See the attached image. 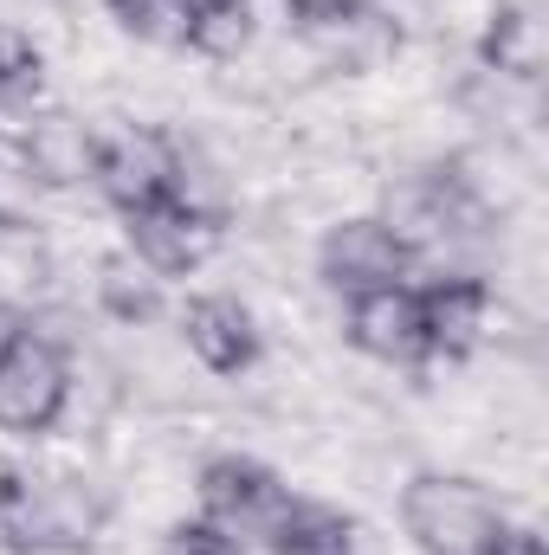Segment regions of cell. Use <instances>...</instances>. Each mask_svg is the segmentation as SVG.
<instances>
[{"label": "cell", "instance_id": "1", "mask_svg": "<svg viewBox=\"0 0 549 555\" xmlns=\"http://www.w3.org/2000/svg\"><path fill=\"white\" fill-rule=\"evenodd\" d=\"M104 498L72 472H0V537L20 555H78L104 537Z\"/></svg>", "mask_w": 549, "mask_h": 555}, {"label": "cell", "instance_id": "2", "mask_svg": "<svg viewBox=\"0 0 549 555\" xmlns=\"http://www.w3.org/2000/svg\"><path fill=\"white\" fill-rule=\"evenodd\" d=\"M401 524L420 555H491L511 530L505 504L465 472H413L401 491Z\"/></svg>", "mask_w": 549, "mask_h": 555}, {"label": "cell", "instance_id": "3", "mask_svg": "<svg viewBox=\"0 0 549 555\" xmlns=\"http://www.w3.org/2000/svg\"><path fill=\"white\" fill-rule=\"evenodd\" d=\"M65 401H72L65 349H59L52 336L13 330V336L0 343V433L39 439V433H52V426H59Z\"/></svg>", "mask_w": 549, "mask_h": 555}, {"label": "cell", "instance_id": "4", "mask_svg": "<svg viewBox=\"0 0 549 555\" xmlns=\"http://www.w3.org/2000/svg\"><path fill=\"white\" fill-rule=\"evenodd\" d=\"M194 491H201V517L214 530H227L233 543H266L272 524L284 517V504H291V485L278 478L272 465L246 459V452L207 459L201 478H194Z\"/></svg>", "mask_w": 549, "mask_h": 555}, {"label": "cell", "instance_id": "5", "mask_svg": "<svg viewBox=\"0 0 549 555\" xmlns=\"http://www.w3.org/2000/svg\"><path fill=\"white\" fill-rule=\"evenodd\" d=\"M124 227H130V259H142L155 278L201 272L227 233L220 207H201L194 194H168L155 207H137V214H124Z\"/></svg>", "mask_w": 549, "mask_h": 555}, {"label": "cell", "instance_id": "6", "mask_svg": "<svg viewBox=\"0 0 549 555\" xmlns=\"http://www.w3.org/2000/svg\"><path fill=\"white\" fill-rule=\"evenodd\" d=\"M91 181L104 188V201L117 214H137L155 207L168 194H188V168H181V149L155 130H117V137H98V168Z\"/></svg>", "mask_w": 549, "mask_h": 555}, {"label": "cell", "instance_id": "7", "mask_svg": "<svg viewBox=\"0 0 549 555\" xmlns=\"http://www.w3.org/2000/svg\"><path fill=\"white\" fill-rule=\"evenodd\" d=\"M413 253L395 240V227L382 214H356V220H336L323 240H317V272L336 297H362V291H388V284H408Z\"/></svg>", "mask_w": 549, "mask_h": 555}, {"label": "cell", "instance_id": "8", "mask_svg": "<svg viewBox=\"0 0 549 555\" xmlns=\"http://www.w3.org/2000/svg\"><path fill=\"white\" fill-rule=\"evenodd\" d=\"M349 343L388 369H426V317H420V291L388 284V291H362L349 297Z\"/></svg>", "mask_w": 549, "mask_h": 555}, {"label": "cell", "instance_id": "9", "mask_svg": "<svg viewBox=\"0 0 549 555\" xmlns=\"http://www.w3.org/2000/svg\"><path fill=\"white\" fill-rule=\"evenodd\" d=\"M181 343L194 349L201 369L214 375H246L259 362V323L240 297L227 291H207V297H188L181 304Z\"/></svg>", "mask_w": 549, "mask_h": 555}, {"label": "cell", "instance_id": "10", "mask_svg": "<svg viewBox=\"0 0 549 555\" xmlns=\"http://www.w3.org/2000/svg\"><path fill=\"white\" fill-rule=\"evenodd\" d=\"M420 317H426V356L433 362H465L478 343H485V323H491V284L485 278H433L420 284Z\"/></svg>", "mask_w": 549, "mask_h": 555}, {"label": "cell", "instance_id": "11", "mask_svg": "<svg viewBox=\"0 0 549 555\" xmlns=\"http://www.w3.org/2000/svg\"><path fill=\"white\" fill-rule=\"evenodd\" d=\"M478 65L518 85L544 78V7L537 0H498L478 33Z\"/></svg>", "mask_w": 549, "mask_h": 555}, {"label": "cell", "instance_id": "12", "mask_svg": "<svg viewBox=\"0 0 549 555\" xmlns=\"http://www.w3.org/2000/svg\"><path fill=\"white\" fill-rule=\"evenodd\" d=\"M26 168H33L46 188H78V181H91V168H98V137H91L78 117H65V111L33 117V130H26Z\"/></svg>", "mask_w": 549, "mask_h": 555}, {"label": "cell", "instance_id": "13", "mask_svg": "<svg viewBox=\"0 0 549 555\" xmlns=\"http://www.w3.org/2000/svg\"><path fill=\"white\" fill-rule=\"evenodd\" d=\"M272 555H356V524L330 504H310V498H291L284 517L266 537Z\"/></svg>", "mask_w": 549, "mask_h": 555}, {"label": "cell", "instance_id": "14", "mask_svg": "<svg viewBox=\"0 0 549 555\" xmlns=\"http://www.w3.org/2000/svg\"><path fill=\"white\" fill-rule=\"evenodd\" d=\"M323 52H330V65H343V72H369L375 59H388L395 46H401V26H388L375 7H356V13H336V20H323V26H304Z\"/></svg>", "mask_w": 549, "mask_h": 555}, {"label": "cell", "instance_id": "15", "mask_svg": "<svg viewBox=\"0 0 549 555\" xmlns=\"http://www.w3.org/2000/svg\"><path fill=\"white\" fill-rule=\"evenodd\" d=\"M181 46H194L201 59H240L253 46V0H188Z\"/></svg>", "mask_w": 549, "mask_h": 555}, {"label": "cell", "instance_id": "16", "mask_svg": "<svg viewBox=\"0 0 549 555\" xmlns=\"http://www.w3.org/2000/svg\"><path fill=\"white\" fill-rule=\"evenodd\" d=\"M98 304H104L117 323H149V317L162 310V278L149 272L142 259H130V253H111V259L98 266Z\"/></svg>", "mask_w": 549, "mask_h": 555}, {"label": "cell", "instance_id": "17", "mask_svg": "<svg viewBox=\"0 0 549 555\" xmlns=\"http://www.w3.org/2000/svg\"><path fill=\"white\" fill-rule=\"evenodd\" d=\"M39 85H46L39 46L20 33H0V104H26V98H39Z\"/></svg>", "mask_w": 549, "mask_h": 555}, {"label": "cell", "instance_id": "18", "mask_svg": "<svg viewBox=\"0 0 549 555\" xmlns=\"http://www.w3.org/2000/svg\"><path fill=\"white\" fill-rule=\"evenodd\" d=\"M111 20L137 39H168L181 46V20H188V0H104Z\"/></svg>", "mask_w": 549, "mask_h": 555}, {"label": "cell", "instance_id": "19", "mask_svg": "<svg viewBox=\"0 0 549 555\" xmlns=\"http://www.w3.org/2000/svg\"><path fill=\"white\" fill-rule=\"evenodd\" d=\"M162 555H246L227 530H214L207 517H194V524H175L168 537H162Z\"/></svg>", "mask_w": 549, "mask_h": 555}, {"label": "cell", "instance_id": "20", "mask_svg": "<svg viewBox=\"0 0 549 555\" xmlns=\"http://www.w3.org/2000/svg\"><path fill=\"white\" fill-rule=\"evenodd\" d=\"M284 7H291V20H297V26H323V20L356 13V7H369V0H284Z\"/></svg>", "mask_w": 549, "mask_h": 555}, {"label": "cell", "instance_id": "21", "mask_svg": "<svg viewBox=\"0 0 549 555\" xmlns=\"http://www.w3.org/2000/svg\"><path fill=\"white\" fill-rule=\"evenodd\" d=\"M491 555H549V543L537 537V530H505V537H498V550H491Z\"/></svg>", "mask_w": 549, "mask_h": 555}, {"label": "cell", "instance_id": "22", "mask_svg": "<svg viewBox=\"0 0 549 555\" xmlns=\"http://www.w3.org/2000/svg\"><path fill=\"white\" fill-rule=\"evenodd\" d=\"M7 336H13V310L0 304V343H7Z\"/></svg>", "mask_w": 549, "mask_h": 555}, {"label": "cell", "instance_id": "23", "mask_svg": "<svg viewBox=\"0 0 549 555\" xmlns=\"http://www.w3.org/2000/svg\"><path fill=\"white\" fill-rule=\"evenodd\" d=\"M0 227H7V220H0Z\"/></svg>", "mask_w": 549, "mask_h": 555}]
</instances>
